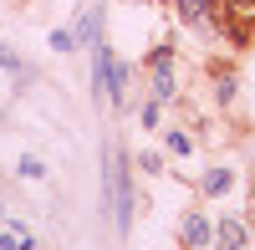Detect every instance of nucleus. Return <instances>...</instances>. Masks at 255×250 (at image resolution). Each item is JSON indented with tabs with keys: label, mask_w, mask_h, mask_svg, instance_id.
I'll use <instances>...</instances> for the list:
<instances>
[{
	"label": "nucleus",
	"mask_w": 255,
	"mask_h": 250,
	"mask_svg": "<svg viewBox=\"0 0 255 250\" xmlns=\"http://www.w3.org/2000/svg\"><path fill=\"white\" fill-rule=\"evenodd\" d=\"M108 189H113V215H118V230L128 235V225H133V174H128L123 153L113 148L108 153Z\"/></svg>",
	"instance_id": "1"
},
{
	"label": "nucleus",
	"mask_w": 255,
	"mask_h": 250,
	"mask_svg": "<svg viewBox=\"0 0 255 250\" xmlns=\"http://www.w3.org/2000/svg\"><path fill=\"white\" fill-rule=\"evenodd\" d=\"M184 250H215V225H209V215L204 210H194V215H189L184 220Z\"/></svg>",
	"instance_id": "2"
},
{
	"label": "nucleus",
	"mask_w": 255,
	"mask_h": 250,
	"mask_svg": "<svg viewBox=\"0 0 255 250\" xmlns=\"http://www.w3.org/2000/svg\"><path fill=\"white\" fill-rule=\"evenodd\" d=\"M235 184H240V169H235V163H215V169L204 174V194H209V199H215V194H230Z\"/></svg>",
	"instance_id": "3"
},
{
	"label": "nucleus",
	"mask_w": 255,
	"mask_h": 250,
	"mask_svg": "<svg viewBox=\"0 0 255 250\" xmlns=\"http://www.w3.org/2000/svg\"><path fill=\"white\" fill-rule=\"evenodd\" d=\"M174 5H179V15L189 20V26H209V20H215V0H174Z\"/></svg>",
	"instance_id": "4"
},
{
	"label": "nucleus",
	"mask_w": 255,
	"mask_h": 250,
	"mask_svg": "<svg viewBox=\"0 0 255 250\" xmlns=\"http://www.w3.org/2000/svg\"><path fill=\"white\" fill-rule=\"evenodd\" d=\"M215 240H220V250H245V220H220Z\"/></svg>",
	"instance_id": "5"
},
{
	"label": "nucleus",
	"mask_w": 255,
	"mask_h": 250,
	"mask_svg": "<svg viewBox=\"0 0 255 250\" xmlns=\"http://www.w3.org/2000/svg\"><path fill=\"white\" fill-rule=\"evenodd\" d=\"M230 26H255V0H225Z\"/></svg>",
	"instance_id": "6"
},
{
	"label": "nucleus",
	"mask_w": 255,
	"mask_h": 250,
	"mask_svg": "<svg viewBox=\"0 0 255 250\" xmlns=\"http://www.w3.org/2000/svg\"><path fill=\"white\" fill-rule=\"evenodd\" d=\"M77 36H82V41H92V46L102 41V10H97V5H92L87 15H82V26H77Z\"/></svg>",
	"instance_id": "7"
},
{
	"label": "nucleus",
	"mask_w": 255,
	"mask_h": 250,
	"mask_svg": "<svg viewBox=\"0 0 255 250\" xmlns=\"http://www.w3.org/2000/svg\"><path fill=\"white\" fill-rule=\"evenodd\" d=\"M163 138H168V153H174V158H189V153H194V138H189L184 128H168Z\"/></svg>",
	"instance_id": "8"
},
{
	"label": "nucleus",
	"mask_w": 255,
	"mask_h": 250,
	"mask_svg": "<svg viewBox=\"0 0 255 250\" xmlns=\"http://www.w3.org/2000/svg\"><path fill=\"white\" fill-rule=\"evenodd\" d=\"M215 92H220V108H230V102H235V77H230L225 67L215 72Z\"/></svg>",
	"instance_id": "9"
},
{
	"label": "nucleus",
	"mask_w": 255,
	"mask_h": 250,
	"mask_svg": "<svg viewBox=\"0 0 255 250\" xmlns=\"http://www.w3.org/2000/svg\"><path fill=\"white\" fill-rule=\"evenodd\" d=\"M36 240L26 235V230H5V235H0V250H31Z\"/></svg>",
	"instance_id": "10"
},
{
	"label": "nucleus",
	"mask_w": 255,
	"mask_h": 250,
	"mask_svg": "<svg viewBox=\"0 0 255 250\" xmlns=\"http://www.w3.org/2000/svg\"><path fill=\"white\" fill-rule=\"evenodd\" d=\"M20 179H46V163L41 158H20Z\"/></svg>",
	"instance_id": "11"
},
{
	"label": "nucleus",
	"mask_w": 255,
	"mask_h": 250,
	"mask_svg": "<svg viewBox=\"0 0 255 250\" xmlns=\"http://www.w3.org/2000/svg\"><path fill=\"white\" fill-rule=\"evenodd\" d=\"M0 67H5V72H26V67H20V56H15L10 46H0Z\"/></svg>",
	"instance_id": "12"
},
{
	"label": "nucleus",
	"mask_w": 255,
	"mask_h": 250,
	"mask_svg": "<svg viewBox=\"0 0 255 250\" xmlns=\"http://www.w3.org/2000/svg\"><path fill=\"white\" fill-rule=\"evenodd\" d=\"M138 169H143V174H158V169H163V158H158V153H143V158H138Z\"/></svg>",
	"instance_id": "13"
}]
</instances>
